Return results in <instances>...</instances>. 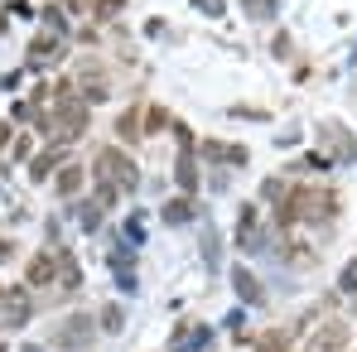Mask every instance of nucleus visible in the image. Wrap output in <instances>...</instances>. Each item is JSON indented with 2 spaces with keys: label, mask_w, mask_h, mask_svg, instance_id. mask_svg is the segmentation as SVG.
I'll return each instance as SVG.
<instances>
[{
  "label": "nucleus",
  "mask_w": 357,
  "mask_h": 352,
  "mask_svg": "<svg viewBox=\"0 0 357 352\" xmlns=\"http://www.w3.org/2000/svg\"><path fill=\"white\" fill-rule=\"evenodd\" d=\"M333 203H338V198H333V193H324V188H295V193H290V203H280V213H275V217H280L285 227L299 222V217H304V222H324V217H333Z\"/></svg>",
  "instance_id": "obj_1"
},
{
  "label": "nucleus",
  "mask_w": 357,
  "mask_h": 352,
  "mask_svg": "<svg viewBox=\"0 0 357 352\" xmlns=\"http://www.w3.org/2000/svg\"><path fill=\"white\" fill-rule=\"evenodd\" d=\"M97 178L112 183V188H135V164H130L121 150H102V155H97Z\"/></svg>",
  "instance_id": "obj_2"
},
{
  "label": "nucleus",
  "mask_w": 357,
  "mask_h": 352,
  "mask_svg": "<svg viewBox=\"0 0 357 352\" xmlns=\"http://www.w3.org/2000/svg\"><path fill=\"white\" fill-rule=\"evenodd\" d=\"M343 343H348V323H338V319H328L319 333H309V343H304V352H343Z\"/></svg>",
  "instance_id": "obj_3"
},
{
  "label": "nucleus",
  "mask_w": 357,
  "mask_h": 352,
  "mask_svg": "<svg viewBox=\"0 0 357 352\" xmlns=\"http://www.w3.org/2000/svg\"><path fill=\"white\" fill-rule=\"evenodd\" d=\"M54 116L63 121V130H68V135H77V130L87 125V107H82V102H73V97H59Z\"/></svg>",
  "instance_id": "obj_4"
},
{
  "label": "nucleus",
  "mask_w": 357,
  "mask_h": 352,
  "mask_svg": "<svg viewBox=\"0 0 357 352\" xmlns=\"http://www.w3.org/2000/svg\"><path fill=\"white\" fill-rule=\"evenodd\" d=\"M59 266H63L59 256H54V251H44V256H34V261H29V275H24V280H29V285H49Z\"/></svg>",
  "instance_id": "obj_5"
},
{
  "label": "nucleus",
  "mask_w": 357,
  "mask_h": 352,
  "mask_svg": "<svg viewBox=\"0 0 357 352\" xmlns=\"http://www.w3.org/2000/svg\"><path fill=\"white\" fill-rule=\"evenodd\" d=\"M203 155H208V160H227V164H246V150H241V145H218V140H208Z\"/></svg>",
  "instance_id": "obj_6"
},
{
  "label": "nucleus",
  "mask_w": 357,
  "mask_h": 352,
  "mask_svg": "<svg viewBox=\"0 0 357 352\" xmlns=\"http://www.w3.org/2000/svg\"><path fill=\"white\" fill-rule=\"evenodd\" d=\"M77 188H82V169H77V164H68V169L59 174V193H77Z\"/></svg>",
  "instance_id": "obj_7"
},
{
  "label": "nucleus",
  "mask_w": 357,
  "mask_h": 352,
  "mask_svg": "<svg viewBox=\"0 0 357 352\" xmlns=\"http://www.w3.org/2000/svg\"><path fill=\"white\" fill-rule=\"evenodd\" d=\"M54 164H59V155H39V160H34V169H29V178H34V183H44V178L54 174Z\"/></svg>",
  "instance_id": "obj_8"
},
{
  "label": "nucleus",
  "mask_w": 357,
  "mask_h": 352,
  "mask_svg": "<svg viewBox=\"0 0 357 352\" xmlns=\"http://www.w3.org/2000/svg\"><path fill=\"white\" fill-rule=\"evenodd\" d=\"M116 130L126 135V140H135V135H140V112H126V116L116 121Z\"/></svg>",
  "instance_id": "obj_9"
},
{
  "label": "nucleus",
  "mask_w": 357,
  "mask_h": 352,
  "mask_svg": "<svg viewBox=\"0 0 357 352\" xmlns=\"http://www.w3.org/2000/svg\"><path fill=\"white\" fill-rule=\"evenodd\" d=\"M237 290H241V299H251V304L261 299V290H256V280H251L246 270H237Z\"/></svg>",
  "instance_id": "obj_10"
},
{
  "label": "nucleus",
  "mask_w": 357,
  "mask_h": 352,
  "mask_svg": "<svg viewBox=\"0 0 357 352\" xmlns=\"http://www.w3.org/2000/svg\"><path fill=\"white\" fill-rule=\"evenodd\" d=\"M338 285H343V294H357V261L343 266V280H338Z\"/></svg>",
  "instance_id": "obj_11"
},
{
  "label": "nucleus",
  "mask_w": 357,
  "mask_h": 352,
  "mask_svg": "<svg viewBox=\"0 0 357 352\" xmlns=\"http://www.w3.org/2000/svg\"><path fill=\"white\" fill-rule=\"evenodd\" d=\"M165 217H169V222H183V217H188V203H183V198H174V203L165 208Z\"/></svg>",
  "instance_id": "obj_12"
},
{
  "label": "nucleus",
  "mask_w": 357,
  "mask_h": 352,
  "mask_svg": "<svg viewBox=\"0 0 357 352\" xmlns=\"http://www.w3.org/2000/svg\"><path fill=\"white\" fill-rule=\"evenodd\" d=\"M97 10H102V20H116V15H121V0H97Z\"/></svg>",
  "instance_id": "obj_13"
},
{
  "label": "nucleus",
  "mask_w": 357,
  "mask_h": 352,
  "mask_svg": "<svg viewBox=\"0 0 357 352\" xmlns=\"http://www.w3.org/2000/svg\"><path fill=\"white\" fill-rule=\"evenodd\" d=\"M87 5H92V0H68V10H87Z\"/></svg>",
  "instance_id": "obj_14"
},
{
  "label": "nucleus",
  "mask_w": 357,
  "mask_h": 352,
  "mask_svg": "<svg viewBox=\"0 0 357 352\" xmlns=\"http://www.w3.org/2000/svg\"><path fill=\"white\" fill-rule=\"evenodd\" d=\"M0 304H5V290H0Z\"/></svg>",
  "instance_id": "obj_15"
},
{
  "label": "nucleus",
  "mask_w": 357,
  "mask_h": 352,
  "mask_svg": "<svg viewBox=\"0 0 357 352\" xmlns=\"http://www.w3.org/2000/svg\"><path fill=\"white\" fill-rule=\"evenodd\" d=\"M0 352H5V348H0Z\"/></svg>",
  "instance_id": "obj_16"
}]
</instances>
